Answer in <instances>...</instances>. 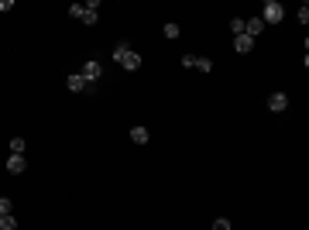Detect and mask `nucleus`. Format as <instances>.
<instances>
[{"instance_id": "1", "label": "nucleus", "mask_w": 309, "mask_h": 230, "mask_svg": "<svg viewBox=\"0 0 309 230\" xmlns=\"http://www.w3.org/2000/svg\"><path fill=\"white\" fill-rule=\"evenodd\" d=\"M258 18L265 21V24H278V21L285 18V7L278 4V0H265V7H261V14Z\"/></svg>"}, {"instance_id": "2", "label": "nucleus", "mask_w": 309, "mask_h": 230, "mask_svg": "<svg viewBox=\"0 0 309 230\" xmlns=\"http://www.w3.org/2000/svg\"><path fill=\"white\" fill-rule=\"evenodd\" d=\"M79 76L86 79V83H100V76H103V65H100L97 58H90V62H83V72Z\"/></svg>"}, {"instance_id": "3", "label": "nucleus", "mask_w": 309, "mask_h": 230, "mask_svg": "<svg viewBox=\"0 0 309 230\" xmlns=\"http://www.w3.org/2000/svg\"><path fill=\"white\" fill-rule=\"evenodd\" d=\"M268 110H271V114L289 110V93H271V96H268Z\"/></svg>"}, {"instance_id": "4", "label": "nucleus", "mask_w": 309, "mask_h": 230, "mask_svg": "<svg viewBox=\"0 0 309 230\" xmlns=\"http://www.w3.org/2000/svg\"><path fill=\"white\" fill-rule=\"evenodd\" d=\"M117 65H124V69H127V72H137V69H141V55H137L134 48H131V52H127V55L120 58V62H117Z\"/></svg>"}, {"instance_id": "5", "label": "nucleus", "mask_w": 309, "mask_h": 230, "mask_svg": "<svg viewBox=\"0 0 309 230\" xmlns=\"http://www.w3.org/2000/svg\"><path fill=\"white\" fill-rule=\"evenodd\" d=\"M24 169H28V162H24V155H11V158H7V172H11V175H21V172H24Z\"/></svg>"}, {"instance_id": "6", "label": "nucleus", "mask_w": 309, "mask_h": 230, "mask_svg": "<svg viewBox=\"0 0 309 230\" xmlns=\"http://www.w3.org/2000/svg\"><path fill=\"white\" fill-rule=\"evenodd\" d=\"M261 31H265V21H261V18H248V21H244V35H251V38H258Z\"/></svg>"}, {"instance_id": "7", "label": "nucleus", "mask_w": 309, "mask_h": 230, "mask_svg": "<svg viewBox=\"0 0 309 230\" xmlns=\"http://www.w3.org/2000/svg\"><path fill=\"white\" fill-rule=\"evenodd\" d=\"M234 48H237L241 55H248V52L254 48V38L251 35H237V38H234Z\"/></svg>"}, {"instance_id": "8", "label": "nucleus", "mask_w": 309, "mask_h": 230, "mask_svg": "<svg viewBox=\"0 0 309 230\" xmlns=\"http://www.w3.org/2000/svg\"><path fill=\"white\" fill-rule=\"evenodd\" d=\"M65 86H69V93H86V86H90V83H86V79H83V76L76 72V76H69V79H65Z\"/></svg>"}, {"instance_id": "9", "label": "nucleus", "mask_w": 309, "mask_h": 230, "mask_svg": "<svg viewBox=\"0 0 309 230\" xmlns=\"http://www.w3.org/2000/svg\"><path fill=\"white\" fill-rule=\"evenodd\" d=\"M131 141H134V144H148V141H151V131L137 124V127H131Z\"/></svg>"}, {"instance_id": "10", "label": "nucleus", "mask_w": 309, "mask_h": 230, "mask_svg": "<svg viewBox=\"0 0 309 230\" xmlns=\"http://www.w3.org/2000/svg\"><path fill=\"white\" fill-rule=\"evenodd\" d=\"M127 52H131V41H117V45H114V62H120Z\"/></svg>"}, {"instance_id": "11", "label": "nucleus", "mask_w": 309, "mask_h": 230, "mask_svg": "<svg viewBox=\"0 0 309 230\" xmlns=\"http://www.w3.org/2000/svg\"><path fill=\"white\" fill-rule=\"evenodd\" d=\"M0 230H18V216H14V213L0 216Z\"/></svg>"}, {"instance_id": "12", "label": "nucleus", "mask_w": 309, "mask_h": 230, "mask_svg": "<svg viewBox=\"0 0 309 230\" xmlns=\"http://www.w3.org/2000/svg\"><path fill=\"white\" fill-rule=\"evenodd\" d=\"M196 69H199V72H213V58H206V55H196Z\"/></svg>"}, {"instance_id": "13", "label": "nucleus", "mask_w": 309, "mask_h": 230, "mask_svg": "<svg viewBox=\"0 0 309 230\" xmlns=\"http://www.w3.org/2000/svg\"><path fill=\"white\" fill-rule=\"evenodd\" d=\"M24 151H28L24 137H11V155H24Z\"/></svg>"}, {"instance_id": "14", "label": "nucleus", "mask_w": 309, "mask_h": 230, "mask_svg": "<svg viewBox=\"0 0 309 230\" xmlns=\"http://www.w3.org/2000/svg\"><path fill=\"white\" fill-rule=\"evenodd\" d=\"M97 18H100L97 11H86V7H83V18H79V21H83V24H90V28H93V24H97Z\"/></svg>"}, {"instance_id": "15", "label": "nucleus", "mask_w": 309, "mask_h": 230, "mask_svg": "<svg viewBox=\"0 0 309 230\" xmlns=\"http://www.w3.org/2000/svg\"><path fill=\"white\" fill-rule=\"evenodd\" d=\"M230 31H234V38L244 35V18H230Z\"/></svg>"}, {"instance_id": "16", "label": "nucleus", "mask_w": 309, "mask_h": 230, "mask_svg": "<svg viewBox=\"0 0 309 230\" xmlns=\"http://www.w3.org/2000/svg\"><path fill=\"white\" fill-rule=\"evenodd\" d=\"M165 38H169V41L179 38V24H175V21H169V24H165Z\"/></svg>"}, {"instance_id": "17", "label": "nucleus", "mask_w": 309, "mask_h": 230, "mask_svg": "<svg viewBox=\"0 0 309 230\" xmlns=\"http://www.w3.org/2000/svg\"><path fill=\"white\" fill-rule=\"evenodd\" d=\"M14 210V199H7V196H0V216H7V213Z\"/></svg>"}, {"instance_id": "18", "label": "nucleus", "mask_w": 309, "mask_h": 230, "mask_svg": "<svg viewBox=\"0 0 309 230\" xmlns=\"http://www.w3.org/2000/svg\"><path fill=\"white\" fill-rule=\"evenodd\" d=\"M210 230H230V220H227V216H216Z\"/></svg>"}, {"instance_id": "19", "label": "nucleus", "mask_w": 309, "mask_h": 230, "mask_svg": "<svg viewBox=\"0 0 309 230\" xmlns=\"http://www.w3.org/2000/svg\"><path fill=\"white\" fill-rule=\"evenodd\" d=\"M295 18H299V24H306V21H309V4H302V7L295 11Z\"/></svg>"}, {"instance_id": "20", "label": "nucleus", "mask_w": 309, "mask_h": 230, "mask_svg": "<svg viewBox=\"0 0 309 230\" xmlns=\"http://www.w3.org/2000/svg\"><path fill=\"white\" fill-rule=\"evenodd\" d=\"M69 18H83V4H72V7H69Z\"/></svg>"}, {"instance_id": "21", "label": "nucleus", "mask_w": 309, "mask_h": 230, "mask_svg": "<svg viewBox=\"0 0 309 230\" xmlns=\"http://www.w3.org/2000/svg\"><path fill=\"white\" fill-rule=\"evenodd\" d=\"M182 65H186V69H196V55H182Z\"/></svg>"}, {"instance_id": "22", "label": "nucleus", "mask_w": 309, "mask_h": 230, "mask_svg": "<svg viewBox=\"0 0 309 230\" xmlns=\"http://www.w3.org/2000/svg\"><path fill=\"white\" fill-rule=\"evenodd\" d=\"M11 7H14V0H0V14H7Z\"/></svg>"}]
</instances>
